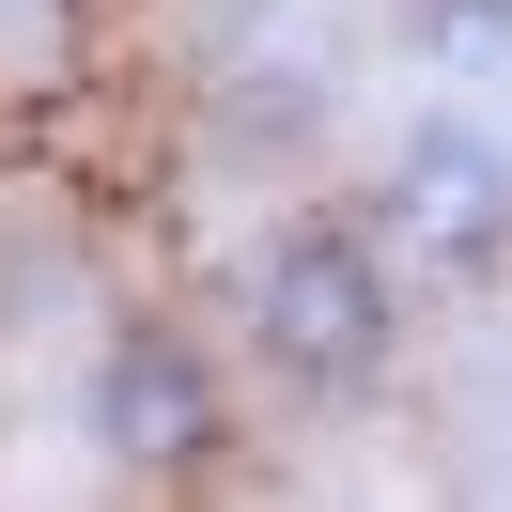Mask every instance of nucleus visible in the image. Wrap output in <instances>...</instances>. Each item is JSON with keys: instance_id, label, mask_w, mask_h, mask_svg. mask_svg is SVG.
<instances>
[{"instance_id": "obj_1", "label": "nucleus", "mask_w": 512, "mask_h": 512, "mask_svg": "<svg viewBox=\"0 0 512 512\" xmlns=\"http://www.w3.org/2000/svg\"><path fill=\"white\" fill-rule=\"evenodd\" d=\"M404 311H419V264H404V233H388L373 202H280V218L233 249V342H249L295 404L388 388Z\"/></svg>"}, {"instance_id": "obj_2", "label": "nucleus", "mask_w": 512, "mask_h": 512, "mask_svg": "<svg viewBox=\"0 0 512 512\" xmlns=\"http://www.w3.org/2000/svg\"><path fill=\"white\" fill-rule=\"evenodd\" d=\"M78 450L109 481H202L233 450V357L187 311H109L78 357Z\"/></svg>"}, {"instance_id": "obj_3", "label": "nucleus", "mask_w": 512, "mask_h": 512, "mask_svg": "<svg viewBox=\"0 0 512 512\" xmlns=\"http://www.w3.org/2000/svg\"><path fill=\"white\" fill-rule=\"evenodd\" d=\"M373 218L404 233L419 280H481V264L512 249V140L466 125V109H419V125L388 140V171H373Z\"/></svg>"}, {"instance_id": "obj_4", "label": "nucleus", "mask_w": 512, "mask_h": 512, "mask_svg": "<svg viewBox=\"0 0 512 512\" xmlns=\"http://www.w3.org/2000/svg\"><path fill=\"white\" fill-rule=\"evenodd\" d=\"M388 32H404V63H435V78H497L512 63V0H388Z\"/></svg>"}]
</instances>
